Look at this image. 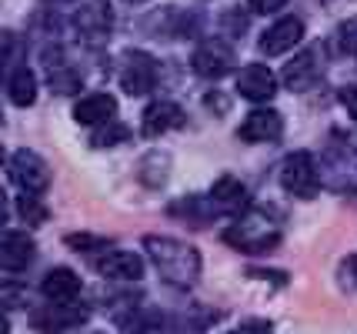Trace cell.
<instances>
[{
  "instance_id": "obj_29",
  "label": "cell",
  "mask_w": 357,
  "mask_h": 334,
  "mask_svg": "<svg viewBox=\"0 0 357 334\" xmlns=\"http://www.w3.org/2000/svg\"><path fill=\"white\" fill-rule=\"evenodd\" d=\"M127 3H147V0H127Z\"/></svg>"
},
{
  "instance_id": "obj_13",
  "label": "cell",
  "mask_w": 357,
  "mask_h": 334,
  "mask_svg": "<svg viewBox=\"0 0 357 334\" xmlns=\"http://www.w3.org/2000/svg\"><path fill=\"white\" fill-rule=\"evenodd\" d=\"M114 117H117V97L110 94H87L80 97L77 104H74V121H77L80 128H104V124H114Z\"/></svg>"
},
{
  "instance_id": "obj_27",
  "label": "cell",
  "mask_w": 357,
  "mask_h": 334,
  "mask_svg": "<svg viewBox=\"0 0 357 334\" xmlns=\"http://www.w3.org/2000/svg\"><path fill=\"white\" fill-rule=\"evenodd\" d=\"M341 104H344V111L351 114V121H357V80L341 87Z\"/></svg>"
},
{
  "instance_id": "obj_28",
  "label": "cell",
  "mask_w": 357,
  "mask_h": 334,
  "mask_svg": "<svg viewBox=\"0 0 357 334\" xmlns=\"http://www.w3.org/2000/svg\"><path fill=\"white\" fill-rule=\"evenodd\" d=\"M341 281L344 287H357V255H351L341 264Z\"/></svg>"
},
{
  "instance_id": "obj_3",
  "label": "cell",
  "mask_w": 357,
  "mask_h": 334,
  "mask_svg": "<svg viewBox=\"0 0 357 334\" xmlns=\"http://www.w3.org/2000/svg\"><path fill=\"white\" fill-rule=\"evenodd\" d=\"M114 31V10H110V0H87L74 14V33L84 47L100 50L110 40Z\"/></svg>"
},
{
  "instance_id": "obj_24",
  "label": "cell",
  "mask_w": 357,
  "mask_h": 334,
  "mask_svg": "<svg viewBox=\"0 0 357 334\" xmlns=\"http://www.w3.org/2000/svg\"><path fill=\"white\" fill-rule=\"evenodd\" d=\"M63 244H67V248H77V251H84V255L91 257V251H100V248H107L110 241L93 238V234H67V238H63Z\"/></svg>"
},
{
  "instance_id": "obj_19",
  "label": "cell",
  "mask_w": 357,
  "mask_h": 334,
  "mask_svg": "<svg viewBox=\"0 0 357 334\" xmlns=\"http://www.w3.org/2000/svg\"><path fill=\"white\" fill-rule=\"evenodd\" d=\"M3 271L7 274H17V271H24L27 264L33 261V241L31 234H24V231H7L3 234Z\"/></svg>"
},
{
  "instance_id": "obj_17",
  "label": "cell",
  "mask_w": 357,
  "mask_h": 334,
  "mask_svg": "<svg viewBox=\"0 0 357 334\" xmlns=\"http://www.w3.org/2000/svg\"><path fill=\"white\" fill-rule=\"evenodd\" d=\"M40 294H44L50 304H70L80 294V278L77 271L70 268H54L44 274L40 281Z\"/></svg>"
},
{
  "instance_id": "obj_16",
  "label": "cell",
  "mask_w": 357,
  "mask_h": 334,
  "mask_svg": "<svg viewBox=\"0 0 357 334\" xmlns=\"http://www.w3.org/2000/svg\"><path fill=\"white\" fill-rule=\"evenodd\" d=\"M187 114L181 111V104H174V100H154L144 117H140V130L147 134V137H160V134H167V130H177L184 128Z\"/></svg>"
},
{
  "instance_id": "obj_6",
  "label": "cell",
  "mask_w": 357,
  "mask_h": 334,
  "mask_svg": "<svg viewBox=\"0 0 357 334\" xmlns=\"http://www.w3.org/2000/svg\"><path fill=\"white\" fill-rule=\"evenodd\" d=\"M220 241H227L234 248H241V251H248V255H264L271 248H278L280 244V231L278 227H271V224L257 221V218H244V221H237L234 227H227Z\"/></svg>"
},
{
  "instance_id": "obj_10",
  "label": "cell",
  "mask_w": 357,
  "mask_h": 334,
  "mask_svg": "<svg viewBox=\"0 0 357 334\" xmlns=\"http://www.w3.org/2000/svg\"><path fill=\"white\" fill-rule=\"evenodd\" d=\"M44 77L54 94H77L80 91V74H77V67L67 61L63 47L44 50Z\"/></svg>"
},
{
  "instance_id": "obj_8",
  "label": "cell",
  "mask_w": 357,
  "mask_h": 334,
  "mask_svg": "<svg viewBox=\"0 0 357 334\" xmlns=\"http://www.w3.org/2000/svg\"><path fill=\"white\" fill-rule=\"evenodd\" d=\"M91 318V304H50V308H37L31 314V324L33 328H40L47 334H63L70 331V328H80L84 321Z\"/></svg>"
},
{
  "instance_id": "obj_26",
  "label": "cell",
  "mask_w": 357,
  "mask_h": 334,
  "mask_svg": "<svg viewBox=\"0 0 357 334\" xmlns=\"http://www.w3.org/2000/svg\"><path fill=\"white\" fill-rule=\"evenodd\" d=\"M227 334H271V321H261V318L244 321V324H237V328Z\"/></svg>"
},
{
  "instance_id": "obj_14",
  "label": "cell",
  "mask_w": 357,
  "mask_h": 334,
  "mask_svg": "<svg viewBox=\"0 0 357 334\" xmlns=\"http://www.w3.org/2000/svg\"><path fill=\"white\" fill-rule=\"evenodd\" d=\"M97 274H104L107 281H140L144 274V261L134 251H104L93 257Z\"/></svg>"
},
{
  "instance_id": "obj_12",
  "label": "cell",
  "mask_w": 357,
  "mask_h": 334,
  "mask_svg": "<svg viewBox=\"0 0 357 334\" xmlns=\"http://www.w3.org/2000/svg\"><path fill=\"white\" fill-rule=\"evenodd\" d=\"M237 94L254 100V104H267L271 97L278 94V77L274 70L264 64H248L237 70Z\"/></svg>"
},
{
  "instance_id": "obj_9",
  "label": "cell",
  "mask_w": 357,
  "mask_h": 334,
  "mask_svg": "<svg viewBox=\"0 0 357 334\" xmlns=\"http://www.w3.org/2000/svg\"><path fill=\"white\" fill-rule=\"evenodd\" d=\"M207 201H211V207H214L218 214H234V218H241V214H248L250 194L234 174H224V177H218V181L211 184Z\"/></svg>"
},
{
  "instance_id": "obj_1",
  "label": "cell",
  "mask_w": 357,
  "mask_h": 334,
  "mask_svg": "<svg viewBox=\"0 0 357 334\" xmlns=\"http://www.w3.org/2000/svg\"><path fill=\"white\" fill-rule=\"evenodd\" d=\"M144 251L151 257V264L154 271L160 274V281L171 287H187L197 284V278H201V255H197V248H190L184 241L177 238H144Z\"/></svg>"
},
{
  "instance_id": "obj_21",
  "label": "cell",
  "mask_w": 357,
  "mask_h": 334,
  "mask_svg": "<svg viewBox=\"0 0 357 334\" xmlns=\"http://www.w3.org/2000/svg\"><path fill=\"white\" fill-rule=\"evenodd\" d=\"M17 211H20V218L31 224V227L47 221V207L37 201V194H20V197H17Z\"/></svg>"
},
{
  "instance_id": "obj_20",
  "label": "cell",
  "mask_w": 357,
  "mask_h": 334,
  "mask_svg": "<svg viewBox=\"0 0 357 334\" xmlns=\"http://www.w3.org/2000/svg\"><path fill=\"white\" fill-rule=\"evenodd\" d=\"M7 97L17 107H31L37 100V77H33L31 67H17L7 74Z\"/></svg>"
},
{
  "instance_id": "obj_25",
  "label": "cell",
  "mask_w": 357,
  "mask_h": 334,
  "mask_svg": "<svg viewBox=\"0 0 357 334\" xmlns=\"http://www.w3.org/2000/svg\"><path fill=\"white\" fill-rule=\"evenodd\" d=\"M291 0H248V10L250 14H261V17H267V14H278V10H284Z\"/></svg>"
},
{
  "instance_id": "obj_22",
  "label": "cell",
  "mask_w": 357,
  "mask_h": 334,
  "mask_svg": "<svg viewBox=\"0 0 357 334\" xmlns=\"http://www.w3.org/2000/svg\"><path fill=\"white\" fill-rule=\"evenodd\" d=\"M127 134L130 130L124 128V124H104V128H97L91 134V147H110V144H121V141H127Z\"/></svg>"
},
{
  "instance_id": "obj_5",
  "label": "cell",
  "mask_w": 357,
  "mask_h": 334,
  "mask_svg": "<svg viewBox=\"0 0 357 334\" xmlns=\"http://www.w3.org/2000/svg\"><path fill=\"white\" fill-rule=\"evenodd\" d=\"M234 67H237V54H234L231 44H224V40H201L194 54H190V70L197 74V77H207V80H220L234 74Z\"/></svg>"
},
{
  "instance_id": "obj_18",
  "label": "cell",
  "mask_w": 357,
  "mask_h": 334,
  "mask_svg": "<svg viewBox=\"0 0 357 334\" xmlns=\"http://www.w3.org/2000/svg\"><path fill=\"white\" fill-rule=\"evenodd\" d=\"M321 70L324 67H317V54L314 50H304V54H297L291 64L284 67V87H291V91H307V87H314L317 84V77H321Z\"/></svg>"
},
{
  "instance_id": "obj_11",
  "label": "cell",
  "mask_w": 357,
  "mask_h": 334,
  "mask_svg": "<svg viewBox=\"0 0 357 334\" xmlns=\"http://www.w3.org/2000/svg\"><path fill=\"white\" fill-rule=\"evenodd\" d=\"M304 40V20L301 17H280L278 24H271L261 33V50L267 57H280L287 50H294Z\"/></svg>"
},
{
  "instance_id": "obj_4",
  "label": "cell",
  "mask_w": 357,
  "mask_h": 334,
  "mask_svg": "<svg viewBox=\"0 0 357 334\" xmlns=\"http://www.w3.org/2000/svg\"><path fill=\"white\" fill-rule=\"evenodd\" d=\"M157 74H160V67H157V61L151 54H144V50H124L121 54L117 80H121L124 94H130V97L151 94L157 87Z\"/></svg>"
},
{
  "instance_id": "obj_15",
  "label": "cell",
  "mask_w": 357,
  "mask_h": 334,
  "mask_svg": "<svg viewBox=\"0 0 357 334\" xmlns=\"http://www.w3.org/2000/svg\"><path fill=\"white\" fill-rule=\"evenodd\" d=\"M284 134V117L271 107H261V111H250L244 117V124L237 128V137L248 144H264V141H278Z\"/></svg>"
},
{
  "instance_id": "obj_7",
  "label": "cell",
  "mask_w": 357,
  "mask_h": 334,
  "mask_svg": "<svg viewBox=\"0 0 357 334\" xmlns=\"http://www.w3.org/2000/svg\"><path fill=\"white\" fill-rule=\"evenodd\" d=\"M7 171H10L14 184L24 194H40L47 184H50V167H47V160L40 158L37 151H31V147L14 151L10 160H7Z\"/></svg>"
},
{
  "instance_id": "obj_2",
  "label": "cell",
  "mask_w": 357,
  "mask_h": 334,
  "mask_svg": "<svg viewBox=\"0 0 357 334\" xmlns=\"http://www.w3.org/2000/svg\"><path fill=\"white\" fill-rule=\"evenodd\" d=\"M280 184L284 191L294 194L297 201H314L321 194V171L307 151H294L280 164Z\"/></svg>"
},
{
  "instance_id": "obj_23",
  "label": "cell",
  "mask_w": 357,
  "mask_h": 334,
  "mask_svg": "<svg viewBox=\"0 0 357 334\" xmlns=\"http://www.w3.org/2000/svg\"><path fill=\"white\" fill-rule=\"evenodd\" d=\"M337 47H341L351 61H357V17H347L341 27H337Z\"/></svg>"
}]
</instances>
